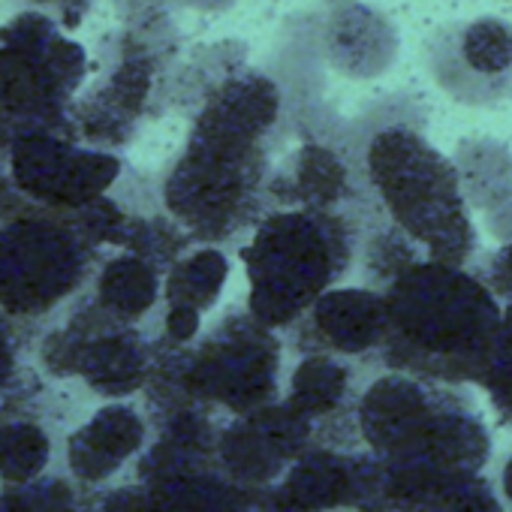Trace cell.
I'll list each match as a JSON object with an SVG mask.
<instances>
[{"instance_id":"cell-1","label":"cell","mask_w":512,"mask_h":512,"mask_svg":"<svg viewBox=\"0 0 512 512\" xmlns=\"http://www.w3.org/2000/svg\"><path fill=\"white\" fill-rule=\"evenodd\" d=\"M383 368L446 383H479L503 308L470 266L419 260L386 287Z\"/></svg>"},{"instance_id":"cell-2","label":"cell","mask_w":512,"mask_h":512,"mask_svg":"<svg viewBox=\"0 0 512 512\" xmlns=\"http://www.w3.org/2000/svg\"><path fill=\"white\" fill-rule=\"evenodd\" d=\"M362 446L386 470L482 473L491 434L461 383L377 365L359 407Z\"/></svg>"},{"instance_id":"cell-3","label":"cell","mask_w":512,"mask_h":512,"mask_svg":"<svg viewBox=\"0 0 512 512\" xmlns=\"http://www.w3.org/2000/svg\"><path fill=\"white\" fill-rule=\"evenodd\" d=\"M362 205L353 211L269 208L263 214L238 250L253 317L278 332L290 329L326 290L356 272Z\"/></svg>"},{"instance_id":"cell-4","label":"cell","mask_w":512,"mask_h":512,"mask_svg":"<svg viewBox=\"0 0 512 512\" xmlns=\"http://www.w3.org/2000/svg\"><path fill=\"white\" fill-rule=\"evenodd\" d=\"M362 175L386 214L416 238L428 260L470 266L479 235L458 166L416 127L386 124L359 154Z\"/></svg>"},{"instance_id":"cell-5","label":"cell","mask_w":512,"mask_h":512,"mask_svg":"<svg viewBox=\"0 0 512 512\" xmlns=\"http://www.w3.org/2000/svg\"><path fill=\"white\" fill-rule=\"evenodd\" d=\"M272 148L193 127L184 160L169 184V208L208 244L235 241L263 220L269 202Z\"/></svg>"},{"instance_id":"cell-6","label":"cell","mask_w":512,"mask_h":512,"mask_svg":"<svg viewBox=\"0 0 512 512\" xmlns=\"http://www.w3.org/2000/svg\"><path fill=\"white\" fill-rule=\"evenodd\" d=\"M284 350L278 329L232 308L193 347L184 371L190 401L220 413L244 416L284 398Z\"/></svg>"},{"instance_id":"cell-7","label":"cell","mask_w":512,"mask_h":512,"mask_svg":"<svg viewBox=\"0 0 512 512\" xmlns=\"http://www.w3.org/2000/svg\"><path fill=\"white\" fill-rule=\"evenodd\" d=\"M431 82L455 103L494 109L512 100V22L473 16L440 25L425 43Z\"/></svg>"},{"instance_id":"cell-8","label":"cell","mask_w":512,"mask_h":512,"mask_svg":"<svg viewBox=\"0 0 512 512\" xmlns=\"http://www.w3.org/2000/svg\"><path fill=\"white\" fill-rule=\"evenodd\" d=\"M308 446H314L311 422H305L281 398L253 413L223 419L217 464L238 488L256 500V506H266V494L281 482V476Z\"/></svg>"},{"instance_id":"cell-9","label":"cell","mask_w":512,"mask_h":512,"mask_svg":"<svg viewBox=\"0 0 512 512\" xmlns=\"http://www.w3.org/2000/svg\"><path fill=\"white\" fill-rule=\"evenodd\" d=\"M389 338L386 290L377 287H332L290 329L287 347L299 356L332 353L356 362L380 365Z\"/></svg>"},{"instance_id":"cell-10","label":"cell","mask_w":512,"mask_h":512,"mask_svg":"<svg viewBox=\"0 0 512 512\" xmlns=\"http://www.w3.org/2000/svg\"><path fill=\"white\" fill-rule=\"evenodd\" d=\"M374 362H356L332 353H308L284 380V401L314 428V443L356 449L359 395L374 374Z\"/></svg>"},{"instance_id":"cell-11","label":"cell","mask_w":512,"mask_h":512,"mask_svg":"<svg viewBox=\"0 0 512 512\" xmlns=\"http://www.w3.org/2000/svg\"><path fill=\"white\" fill-rule=\"evenodd\" d=\"M383 467L365 446L344 449L314 443L281 482L266 494V506L284 509H335V506H380Z\"/></svg>"},{"instance_id":"cell-12","label":"cell","mask_w":512,"mask_h":512,"mask_svg":"<svg viewBox=\"0 0 512 512\" xmlns=\"http://www.w3.org/2000/svg\"><path fill=\"white\" fill-rule=\"evenodd\" d=\"M371 196L359 160L332 145H299L269 175L272 208L353 211Z\"/></svg>"},{"instance_id":"cell-13","label":"cell","mask_w":512,"mask_h":512,"mask_svg":"<svg viewBox=\"0 0 512 512\" xmlns=\"http://www.w3.org/2000/svg\"><path fill=\"white\" fill-rule=\"evenodd\" d=\"M323 52L341 76L377 79L395 64L398 31L377 7L362 0H335L323 28Z\"/></svg>"},{"instance_id":"cell-14","label":"cell","mask_w":512,"mask_h":512,"mask_svg":"<svg viewBox=\"0 0 512 512\" xmlns=\"http://www.w3.org/2000/svg\"><path fill=\"white\" fill-rule=\"evenodd\" d=\"M226 278H229V260L214 244L193 250L172 269L169 332L178 344L190 341L199 332V314L217 305L220 290L226 287Z\"/></svg>"},{"instance_id":"cell-15","label":"cell","mask_w":512,"mask_h":512,"mask_svg":"<svg viewBox=\"0 0 512 512\" xmlns=\"http://www.w3.org/2000/svg\"><path fill=\"white\" fill-rule=\"evenodd\" d=\"M476 386L488 392L491 407L497 410L500 422L512 425V302L503 305L500 329H497L485 374Z\"/></svg>"},{"instance_id":"cell-16","label":"cell","mask_w":512,"mask_h":512,"mask_svg":"<svg viewBox=\"0 0 512 512\" xmlns=\"http://www.w3.org/2000/svg\"><path fill=\"white\" fill-rule=\"evenodd\" d=\"M476 278L497 296V302H512V235L500 241V247L488 253H476V260L470 263Z\"/></svg>"},{"instance_id":"cell-17","label":"cell","mask_w":512,"mask_h":512,"mask_svg":"<svg viewBox=\"0 0 512 512\" xmlns=\"http://www.w3.org/2000/svg\"><path fill=\"white\" fill-rule=\"evenodd\" d=\"M500 494H503V500L512 506V455H506L503 470H500Z\"/></svg>"},{"instance_id":"cell-18","label":"cell","mask_w":512,"mask_h":512,"mask_svg":"<svg viewBox=\"0 0 512 512\" xmlns=\"http://www.w3.org/2000/svg\"><path fill=\"white\" fill-rule=\"evenodd\" d=\"M187 7H196V10H229L238 0H181Z\"/></svg>"}]
</instances>
